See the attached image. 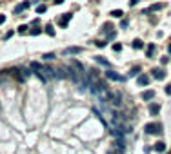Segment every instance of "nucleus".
Listing matches in <instances>:
<instances>
[{
    "label": "nucleus",
    "mask_w": 171,
    "mask_h": 154,
    "mask_svg": "<svg viewBox=\"0 0 171 154\" xmlns=\"http://www.w3.org/2000/svg\"><path fill=\"white\" fill-rule=\"evenodd\" d=\"M162 123H158V122H153V123H148V125L144 127V131L148 132V134H160L162 132Z\"/></svg>",
    "instance_id": "nucleus-1"
},
{
    "label": "nucleus",
    "mask_w": 171,
    "mask_h": 154,
    "mask_svg": "<svg viewBox=\"0 0 171 154\" xmlns=\"http://www.w3.org/2000/svg\"><path fill=\"white\" fill-rule=\"evenodd\" d=\"M108 103H109L111 107H120V94H118V93H109Z\"/></svg>",
    "instance_id": "nucleus-2"
},
{
    "label": "nucleus",
    "mask_w": 171,
    "mask_h": 154,
    "mask_svg": "<svg viewBox=\"0 0 171 154\" xmlns=\"http://www.w3.org/2000/svg\"><path fill=\"white\" fill-rule=\"evenodd\" d=\"M42 74H44V78H57V69H53V67H49V65H44L42 67Z\"/></svg>",
    "instance_id": "nucleus-3"
},
{
    "label": "nucleus",
    "mask_w": 171,
    "mask_h": 154,
    "mask_svg": "<svg viewBox=\"0 0 171 154\" xmlns=\"http://www.w3.org/2000/svg\"><path fill=\"white\" fill-rule=\"evenodd\" d=\"M106 76H108L109 80H115V82H126V76L118 74L117 71H108V73H106Z\"/></svg>",
    "instance_id": "nucleus-4"
},
{
    "label": "nucleus",
    "mask_w": 171,
    "mask_h": 154,
    "mask_svg": "<svg viewBox=\"0 0 171 154\" xmlns=\"http://www.w3.org/2000/svg\"><path fill=\"white\" fill-rule=\"evenodd\" d=\"M71 69H73L75 73H78V74H84V71H85V67L78 60H71Z\"/></svg>",
    "instance_id": "nucleus-5"
},
{
    "label": "nucleus",
    "mask_w": 171,
    "mask_h": 154,
    "mask_svg": "<svg viewBox=\"0 0 171 154\" xmlns=\"http://www.w3.org/2000/svg\"><path fill=\"white\" fill-rule=\"evenodd\" d=\"M151 74H153V78H157V80H164L166 78V73L162 71V69H157V67L151 71Z\"/></svg>",
    "instance_id": "nucleus-6"
},
{
    "label": "nucleus",
    "mask_w": 171,
    "mask_h": 154,
    "mask_svg": "<svg viewBox=\"0 0 171 154\" xmlns=\"http://www.w3.org/2000/svg\"><path fill=\"white\" fill-rule=\"evenodd\" d=\"M148 111H149V114H151V116H157V114L160 112V105H158V103H149Z\"/></svg>",
    "instance_id": "nucleus-7"
},
{
    "label": "nucleus",
    "mask_w": 171,
    "mask_h": 154,
    "mask_svg": "<svg viewBox=\"0 0 171 154\" xmlns=\"http://www.w3.org/2000/svg\"><path fill=\"white\" fill-rule=\"evenodd\" d=\"M113 145H115V149H117L118 154H122V152L126 151V143H124V140H117V141L113 143Z\"/></svg>",
    "instance_id": "nucleus-8"
},
{
    "label": "nucleus",
    "mask_w": 171,
    "mask_h": 154,
    "mask_svg": "<svg viewBox=\"0 0 171 154\" xmlns=\"http://www.w3.org/2000/svg\"><path fill=\"white\" fill-rule=\"evenodd\" d=\"M153 98H155V91H151V89L142 93V100L144 102H149V100H153Z\"/></svg>",
    "instance_id": "nucleus-9"
},
{
    "label": "nucleus",
    "mask_w": 171,
    "mask_h": 154,
    "mask_svg": "<svg viewBox=\"0 0 171 154\" xmlns=\"http://www.w3.org/2000/svg\"><path fill=\"white\" fill-rule=\"evenodd\" d=\"M82 53V47H66L64 49V54H78Z\"/></svg>",
    "instance_id": "nucleus-10"
},
{
    "label": "nucleus",
    "mask_w": 171,
    "mask_h": 154,
    "mask_svg": "<svg viewBox=\"0 0 171 154\" xmlns=\"http://www.w3.org/2000/svg\"><path fill=\"white\" fill-rule=\"evenodd\" d=\"M95 62L100 63V65H104V67H111V62H109V60H106L104 56H97V58H95Z\"/></svg>",
    "instance_id": "nucleus-11"
},
{
    "label": "nucleus",
    "mask_w": 171,
    "mask_h": 154,
    "mask_svg": "<svg viewBox=\"0 0 171 154\" xmlns=\"http://www.w3.org/2000/svg\"><path fill=\"white\" fill-rule=\"evenodd\" d=\"M69 20H71V13H64V17L60 18V22H58V24H60V26H62V27H66Z\"/></svg>",
    "instance_id": "nucleus-12"
},
{
    "label": "nucleus",
    "mask_w": 171,
    "mask_h": 154,
    "mask_svg": "<svg viewBox=\"0 0 171 154\" xmlns=\"http://www.w3.org/2000/svg\"><path fill=\"white\" fill-rule=\"evenodd\" d=\"M153 149H155V151H157V152L160 154V152H164V151H166V143H164V141H157Z\"/></svg>",
    "instance_id": "nucleus-13"
},
{
    "label": "nucleus",
    "mask_w": 171,
    "mask_h": 154,
    "mask_svg": "<svg viewBox=\"0 0 171 154\" xmlns=\"http://www.w3.org/2000/svg\"><path fill=\"white\" fill-rule=\"evenodd\" d=\"M137 83H138V85H148V83H149V76H146V74H142V76H138Z\"/></svg>",
    "instance_id": "nucleus-14"
},
{
    "label": "nucleus",
    "mask_w": 171,
    "mask_h": 154,
    "mask_svg": "<svg viewBox=\"0 0 171 154\" xmlns=\"http://www.w3.org/2000/svg\"><path fill=\"white\" fill-rule=\"evenodd\" d=\"M27 7H29V4L27 2H22V4H18V6L15 7V13H22L24 9H27Z\"/></svg>",
    "instance_id": "nucleus-15"
},
{
    "label": "nucleus",
    "mask_w": 171,
    "mask_h": 154,
    "mask_svg": "<svg viewBox=\"0 0 171 154\" xmlns=\"http://www.w3.org/2000/svg\"><path fill=\"white\" fill-rule=\"evenodd\" d=\"M146 54H148V58H151L153 54H155V44H149L148 49H146Z\"/></svg>",
    "instance_id": "nucleus-16"
},
{
    "label": "nucleus",
    "mask_w": 171,
    "mask_h": 154,
    "mask_svg": "<svg viewBox=\"0 0 171 154\" xmlns=\"http://www.w3.org/2000/svg\"><path fill=\"white\" fill-rule=\"evenodd\" d=\"M29 67H31V71H37V73L42 71V65H40L38 62H31V63H29Z\"/></svg>",
    "instance_id": "nucleus-17"
},
{
    "label": "nucleus",
    "mask_w": 171,
    "mask_h": 154,
    "mask_svg": "<svg viewBox=\"0 0 171 154\" xmlns=\"http://www.w3.org/2000/svg\"><path fill=\"white\" fill-rule=\"evenodd\" d=\"M4 73H11V74H13V76H15V78H17V80H24V78H22V76H20V74H18V73H20V71H18V69H11V71H4Z\"/></svg>",
    "instance_id": "nucleus-18"
},
{
    "label": "nucleus",
    "mask_w": 171,
    "mask_h": 154,
    "mask_svg": "<svg viewBox=\"0 0 171 154\" xmlns=\"http://www.w3.org/2000/svg\"><path fill=\"white\" fill-rule=\"evenodd\" d=\"M109 15H111V17H113V18H122V15H124V13H122V11H120V9H113V11H111V13H109Z\"/></svg>",
    "instance_id": "nucleus-19"
},
{
    "label": "nucleus",
    "mask_w": 171,
    "mask_h": 154,
    "mask_svg": "<svg viewBox=\"0 0 171 154\" xmlns=\"http://www.w3.org/2000/svg\"><path fill=\"white\" fill-rule=\"evenodd\" d=\"M133 47H135V49H142V47H144V42L137 38V40H133Z\"/></svg>",
    "instance_id": "nucleus-20"
},
{
    "label": "nucleus",
    "mask_w": 171,
    "mask_h": 154,
    "mask_svg": "<svg viewBox=\"0 0 171 154\" xmlns=\"http://www.w3.org/2000/svg\"><path fill=\"white\" fill-rule=\"evenodd\" d=\"M162 7H164V4H153L148 11H158V9H162ZM148 11H146V13H148Z\"/></svg>",
    "instance_id": "nucleus-21"
},
{
    "label": "nucleus",
    "mask_w": 171,
    "mask_h": 154,
    "mask_svg": "<svg viewBox=\"0 0 171 154\" xmlns=\"http://www.w3.org/2000/svg\"><path fill=\"white\" fill-rule=\"evenodd\" d=\"M42 58H44V60H53L55 54L53 53H46V54H42Z\"/></svg>",
    "instance_id": "nucleus-22"
},
{
    "label": "nucleus",
    "mask_w": 171,
    "mask_h": 154,
    "mask_svg": "<svg viewBox=\"0 0 171 154\" xmlns=\"http://www.w3.org/2000/svg\"><path fill=\"white\" fill-rule=\"evenodd\" d=\"M46 33L49 36H55V31H53V26H46Z\"/></svg>",
    "instance_id": "nucleus-23"
},
{
    "label": "nucleus",
    "mask_w": 171,
    "mask_h": 154,
    "mask_svg": "<svg viewBox=\"0 0 171 154\" xmlns=\"http://www.w3.org/2000/svg\"><path fill=\"white\" fill-rule=\"evenodd\" d=\"M138 73H140V69H138V67H133L131 71H129V76H137Z\"/></svg>",
    "instance_id": "nucleus-24"
},
{
    "label": "nucleus",
    "mask_w": 171,
    "mask_h": 154,
    "mask_svg": "<svg viewBox=\"0 0 171 154\" xmlns=\"http://www.w3.org/2000/svg\"><path fill=\"white\" fill-rule=\"evenodd\" d=\"M46 6H44V4H40V6H37V13H46Z\"/></svg>",
    "instance_id": "nucleus-25"
},
{
    "label": "nucleus",
    "mask_w": 171,
    "mask_h": 154,
    "mask_svg": "<svg viewBox=\"0 0 171 154\" xmlns=\"http://www.w3.org/2000/svg\"><path fill=\"white\" fill-rule=\"evenodd\" d=\"M109 29H113V27H111V24H104V27H102V31L109 34Z\"/></svg>",
    "instance_id": "nucleus-26"
},
{
    "label": "nucleus",
    "mask_w": 171,
    "mask_h": 154,
    "mask_svg": "<svg viewBox=\"0 0 171 154\" xmlns=\"http://www.w3.org/2000/svg\"><path fill=\"white\" fill-rule=\"evenodd\" d=\"M113 51H115V53H120V51H122V46H120V44H115V46H113Z\"/></svg>",
    "instance_id": "nucleus-27"
},
{
    "label": "nucleus",
    "mask_w": 171,
    "mask_h": 154,
    "mask_svg": "<svg viewBox=\"0 0 171 154\" xmlns=\"http://www.w3.org/2000/svg\"><path fill=\"white\" fill-rule=\"evenodd\" d=\"M26 31H27V26H20V27H18V33H22V34H24Z\"/></svg>",
    "instance_id": "nucleus-28"
},
{
    "label": "nucleus",
    "mask_w": 171,
    "mask_h": 154,
    "mask_svg": "<svg viewBox=\"0 0 171 154\" xmlns=\"http://www.w3.org/2000/svg\"><path fill=\"white\" fill-rule=\"evenodd\" d=\"M164 91H166V94H168V96H171V85H166Z\"/></svg>",
    "instance_id": "nucleus-29"
},
{
    "label": "nucleus",
    "mask_w": 171,
    "mask_h": 154,
    "mask_svg": "<svg viewBox=\"0 0 171 154\" xmlns=\"http://www.w3.org/2000/svg\"><path fill=\"white\" fill-rule=\"evenodd\" d=\"M31 34H33V36H37V34H40V29H31Z\"/></svg>",
    "instance_id": "nucleus-30"
},
{
    "label": "nucleus",
    "mask_w": 171,
    "mask_h": 154,
    "mask_svg": "<svg viewBox=\"0 0 171 154\" xmlns=\"http://www.w3.org/2000/svg\"><path fill=\"white\" fill-rule=\"evenodd\" d=\"M2 24H6V17H4V15H0V26H2Z\"/></svg>",
    "instance_id": "nucleus-31"
},
{
    "label": "nucleus",
    "mask_w": 171,
    "mask_h": 154,
    "mask_svg": "<svg viewBox=\"0 0 171 154\" xmlns=\"http://www.w3.org/2000/svg\"><path fill=\"white\" fill-rule=\"evenodd\" d=\"M168 53H171V46H168Z\"/></svg>",
    "instance_id": "nucleus-32"
},
{
    "label": "nucleus",
    "mask_w": 171,
    "mask_h": 154,
    "mask_svg": "<svg viewBox=\"0 0 171 154\" xmlns=\"http://www.w3.org/2000/svg\"><path fill=\"white\" fill-rule=\"evenodd\" d=\"M108 154H118V152H113V151H111V152H108Z\"/></svg>",
    "instance_id": "nucleus-33"
}]
</instances>
